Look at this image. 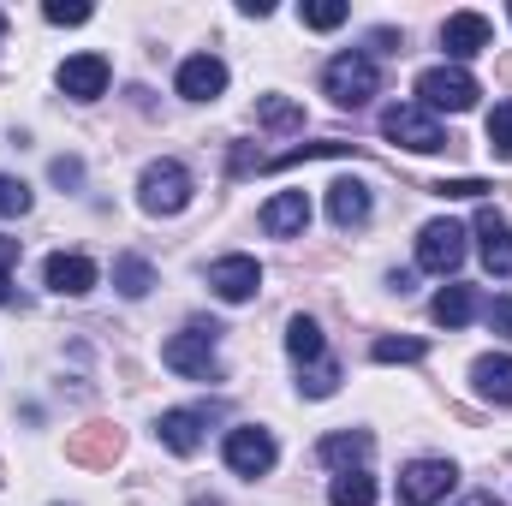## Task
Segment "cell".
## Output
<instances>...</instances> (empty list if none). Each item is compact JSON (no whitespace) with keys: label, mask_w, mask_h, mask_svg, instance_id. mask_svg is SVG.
<instances>
[{"label":"cell","mask_w":512,"mask_h":506,"mask_svg":"<svg viewBox=\"0 0 512 506\" xmlns=\"http://www.w3.org/2000/svg\"><path fill=\"white\" fill-rule=\"evenodd\" d=\"M173 90H179L185 102H215V96L227 90V60H215V54H191V60L179 66Z\"/></svg>","instance_id":"obj_13"},{"label":"cell","mask_w":512,"mask_h":506,"mask_svg":"<svg viewBox=\"0 0 512 506\" xmlns=\"http://www.w3.org/2000/svg\"><path fill=\"white\" fill-rule=\"evenodd\" d=\"M108 60L102 54H72L66 66H60V90L72 96V102H102L108 96Z\"/></svg>","instance_id":"obj_12"},{"label":"cell","mask_w":512,"mask_h":506,"mask_svg":"<svg viewBox=\"0 0 512 506\" xmlns=\"http://www.w3.org/2000/svg\"><path fill=\"white\" fill-rule=\"evenodd\" d=\"M382 137L387 143H399V149H411V155H435V149H447L441 120H435L429 108H417V102H393V108H382Z\"/></svg>","instance_id":"obj_4"},{"label":"cell","mask_w":512,"mask_h":506,"mask_svg":"<svg viewBox=\"0 0 512 506\" xmlns=\"http://www.w3.org/2000/svg\"><path fill=\"white\" fill-rule=\"evenodd\" d=\"M0 42H6V12H0Z\"/></svg>","instance_id":"obj_39"},{"label":"cell","mask_w":512,"mask_h":506,"mask_svg":"<svg viewBox=\"0 0 512 506\" xmlns=\"http://www.w3.org/2000/svg\"><path fill=\"white\" fill-rule=\"evenodd\" d=\"M227 471L233 477H268L274 471V459H280V447H274V435L268 429H256V423H239V429H227Z\"/></svg>","instance_id":"obj_7"},{"label":"cell","mask_w":512,"mask_h":506,"mask_svg":"<svg viewBox=\"0 0 512 506\" xmlns=\"http://www.w3.org/2000/svg\"><path fill=\"white\" fill-rule=\"evenodd\" d=\"M18 262V239H0V268H12Z\"/></svg>","instance_id":"obj_36"},{"label":"cell","mask_w":512,"mask_h":506,"mask_svg":"<svg viewBox=\"0 0 512 506\" xmlns=\"http://www.w3.org/2000/svg\"><path fill=\"white\" fill-rule=\"evenodd\" d=\"M215 411L203 405V411H161V423H155V441L167 447V453H179V459H191L197 447H203V423H209Z\"/></svg>","instance_id":"obj_15"},{"label":"cell","mask_w":512,"mask_h":506,"mask_svg":"<svg viewBox=\"0 0 512 506\" xmlns=\"http://www.w3.org/2000/svg\"><path fill=\"white\" fill-rule=\"evenodd\" d=\"M417 96H423V108H429V114H435V108L465 114V108H477L483 84H477L465 66H429V72H417Z\"/></svg>","instance_id":"obj_5"},{"label":"cell","mask_w":512,"mask_h":506,"mask_svg":"<svg viewBox=\"0 0 512 506\" xmlns=\"http://www.w3.org/2000/svg\"><path fill=\"white\" fill-rule=\"evenodd\" d=\"M429 191H435V197H483L489 185H483V179H435Z\"/></svg>","instance_id":"obj_33"},{"label":"cell","mask_w":512,"mask_h":506,"mask_svg":"<svg viewBox=\"0 0 512 506\" xmlns=\"http://www.w3.org/2000/svg\"><path fill=\"white\" fill-rule=\"evenodd\" d=\"M114 286L126 292V298H149V286H155V268H149V256H114Z\"/></svg>","instance_id":"obj_23"},{"label":"cell","mask_w":512,"mask_h":506,"mask_svg":"<svg viewBox=\"0 0 512 506\" xmlns=\"http://www.w3.org/2000/svg\"><path fill=\"white\" fill-rule=\"evenodd\" d=\"M417 262H423L429 274H453V268L465 262V227H459V221H429V227L417 233Z\"/></svg>","instance_id":"obj_8"},{"label":"cell","mask_w":512,"mask_h":506,"mask_svg":"<svg viewBox=\"0 0 512 506\" xmlns=\"http://www.w3.org/2000/svg\"><path fill=\"white\" fill-rule=\"evenodd\" d=\"M215 346H221V328L215 322H185L167 346H161V364L173 370V376H191V381H215L221 376V358H215Z\"/></svg>","instance_id":"obj_1"},{"label":"cell","mask_w":512,"mask_h":506,"mask_svg":"<svg viewBox=\"0 0 512 506\" xmlns=\"http://www.w3.org/2000/svg\"><path fill=\"white\" fill-rule=\"evenodd\" d=\"M489 328H495L501 340H512V298H495V304H489Z\"/></svg>","instance_id":"obj_35"},{"label":"cell","mask_w":512,"mask_h":506,"mask_svg":"<svg viewBox=\"0 0 512 506\" xmlns=\"http://www.w3.org/2000/svg\"><path fill=\"white\" fill-rule=\"evenodd\" d=\"M48 179H54V185H78V179H84V161H78V155H60V161L48 167Z\"/></svg>","instance_id":"obj_34"},{"label":"cell","mask_w":512,"mask_h":506,"mask_svg":"<svg viewBox=\"0 0 512 506\" xmlns=\"http://www.w3.org/2000/svg\"><path fill=\"white\" fill-rule=\"evenodd\" d=\"M471 387H477V399H489V405H512V358L507 352L477 358V364H471Z\"/></svg>","instance_id":"obj_19"},{"label":"cell","mask_w":512,"mask_h":506,"mask_svg":"<svg viewBox=\"0 0 512 506\" xmlns=\"http://www.w3.org/2000/svg\"><path fill=\"white\" fill-rule=\"evenodd\" d=\"M459 489V465L453 459H411L399 471V506H435Z\"/></svg>","instance_id":"obj_6"},{"label":"cell","mask_w":512,"mask_h":506,"mask_svg":"<svg viewBox=\"0 0 512 506\" xmlns=\"http://www.w3.org/2000/svg\"><path fill=\"white\" fill-rule=\"evenodd\" d=\"M12 298V268H0V304Z\"/></svg>","instance_id":"obj_37"},{"label":"cell","mask_w":512,"mask_h":506,"mask_svg":"<svg viewBox=\"0 0 512 506\" xmlns=\"http://www.w3.org/2000/svg\"><path fill=\"white\" fill-rule=\"evenodd\" d=\"M66 453H72L78 465H108V459L120 453V429H102V423H96V429H84Z\"/></svg>","instance_id":"obj_22"},{"label":"cell","mask_w":512,"mask_h":506,"mask_svg":"<svg viewBox=\"0 0 512 506\" xmlns=\"http://www.w3.org/2000/svg\"><path fill=\"white\" fill-rule=\"evenodd\" d=\"M489 149H495V161H512V102H495V114H489Z\"/></svg>","instance_id":"obj_29"},{"label":"cell","mask_w":512,"mask_h":506,"mask_svg":"<svg viewBox=\"0 0 512 506\" xmlns=\"http://www.w3.org/2000/svg\"><path fill=\"white\" fill-rule=\"evenodd\" d=\"M471 233H477V251H483V262H489V274H501V280H512V221L501 215V209H477V221H471Z\"/></svg>","instance_id":"obj_10"},{"label":"cell","mask_w":512,"mask_h":506,"mask_svg":"<svg viewBox=\"0 0 512 506\" xmlns=\"http://www.w3.org/2000/svg\"><path fill=\"white\" fill-rule=\"evenodd\" d=\"M489 42H495V30H489L483 12H453V18L441 24V48H447L453 60H471V54H483Z\"/></svg>","instance_id":"obj_16"},{"label":"cell","mask_w":512,"mask_h":506,"mask_svg":"<svg viewBox=\"0 0 512 506\" xmlns=\"http://www.w3.org/2000/svg\"><path fill=\"white\" fill-rule=\"evenodd\" d=\"M370 209H376V197H370V185H358V179H340V185H328V215H334V227H364L370 221Z\"/></svg>","instance_id":"obj_18"},{"label":"cell","mask_w":512,"mask_h":506,"mask_svg":"<svg viewBox=\"0 0 512 506\" xmlns=\"http://www.w3.org/2000/svg\"><path fill=\"white\" fill-rule=\"evenodd\" d=\"M298 393H304V399H334V393H340V364H334V358L310 364L304 381H298Z\"/></svg>","instance_id":"obj_28"},{"label":"cell","mask_w":512,"mask_h":506,"mask_svg":"<svg viewBox=\"0 0 512 506\" xmlns=\"http://www.w3.org/2000/svg\"><path fill=\"white\" fill-rule=\"evenodd\" d=\"M42 280H48V292H60V298H84L102 274H96V262L78 251H54L48 256V268H42Z\"/></svg>","instance_id":"obj_14"},{"label":"cell","mask_w":512,"mask_h":506,"mask_svg":"<svg viewBox=\"0 0 512 506\" xmlns=\"http://www.w3.org/2000/svg\"><path fill=\"white\" fill-rule=\"evenodd\" d=\"M465 506H501V501H495V495H471Z\"/></svg>","instance_id":"obj_38"},{"label":"cell","mask_w":512,"mask_h":506,"mask_svg":"<svg viewBox=\"0 0 512 506\" xmlns=\"http://www.w3.org/2000/svg\"><path fill=\"white\" fill-rule=\"evenodd\" d=\"M256 221H262L268 239H304V227H310V197H304V191H274Z\"/></svg>","instance_id":"obj_11"},{"label":"cell","mask_w":512,"mask_h":506,"mask_svg":"<svg viewBox=\"0 0 512 506\" xmlns=\"http://www.w3.org/2000/svg\"><path fill=\"white\" fill-rule=\"evenodd\" d=\"M322 90H328L340 108H364V102L382 90V66H376L364 48H346V54H334V60L322 66Z\"/></svg>","instance_id":"obj_2"},{"label":"cell","mask_w":512,"mask_h":506,"mask_svg":"<svg viewBox=\"0 0 512 506\" xmlns=\"http://www.w3.org/2000/svg\"><path fill=\"white\" fill-rule=\"evenodd\" d=\"M42 18H48V24H90V6H66V0H48V6H42Z\"/></svg>","instance_id":"obj_32"},{"label":"cell","mask_w":512,"mask_h":506,"mask_svg":"<svg viewBox=\"0 0 512 506\" xmlns=\"http://www.w3.org/2000/svg\"><path fill=\"white\" fill-rule=\"evenodd\" d=\"M328 501L334 506H376V477L370 471H340L334 489H328Z\"/></svg>","instance_id":"obj_25"},{"label":"cell","mask_w":512,"mask_h":506,"mask_svg":"<svg viewBox=\"0 0 512 506\" xmlns=\"http://www.w3.org/2000/svg\"><path fill=\"white\" fill-rule=\"evenodd\" d=\"M286 352L298 358V364H322L328 352H322V328L310 322V316H292L286 322Z\"/></svg>","instance_id":"obj_24"},{"label":"cell","mask_w":512,"mask_h":506,"mask_svg":"<svg viewBox=\"0 0 512 506\" xmlns=\"http://www.w3.org/2000/svg\"><path fill=\"white\" fill-rule=\"evenodd\" d=\"M191 191H197V179H191L185 161H149L143 179H137V203H143V215H179V209L191 203Z\"/></svg>","instance_id":"obj_3"},{"label":"cell","mask_w":512,"mask_h":506,"mask_svg":"<svg viewBox=\"0 0 512 506\" xmlns=\"http://www.w3.org/2000/svg\"><path fill=\"white\" fill-rule=\"evenodd\" d=\"M370 447H376L370 429H334V435L316 441V459H322V465H340V471H364Z\"/></svg>","instance_id":"obj_17"},{"label":"cell","mask_w":512,"mask_h":506,"mask_svg":"<svg viewBox=\"0 0 512 506\" xmlns=\"http://www.w3.org/2000/svg\"><path fill=\"white\" fill-rule=\"evenodd\" d=\"M256 120H262L268 131H298L304 126V108L286 102V96H262V102H256Z\"/></svg>","instance_id":"obj_26"},{"label":"cell","mask_w":512,"mask_h":506,"mask_svg":"<svg viewBox=\"0 0 512 506\" xmlns=\"http://www.w3.org/2000/svg\"><path fill=\"white\" fill-rule=\"evenodd\" d=\"M429 316H435L441 328H465V322L477 316V292L453 280V286H441V292H435V304H429Z\"/></svg>","instance_id":"obj_20"},{"label":"cell","mask_w":512,"mask_h":506,"mask_svg":"<svg viewBox=\"0 0 512 506\" xmlns=\"http://www.w3.org/2000/svg\"><path fill=\"white\" fill-rule=\"evenodd\" d=\"M370 358H376V364H423L429 346H423V340H393V334H382V340L370 346Z\"/></svg>","instance_id":"obj_27"},{"label":"cell","mask_w":512,"mask_h":506,"mask_svg":"<svg viewBox=\"0 0 512 506\" xmlns=\"http://www.w3.org/2000/svg\"><path fill=\"white\" fill-rule=\"evenodd\" d=\"M346 155H358V143H304V149H286V155H274V161H262L268 173H286V167H298V161H346Z\"/></svg>","instance_id":"obj_21"},{"label":"cell","mask_w":512,"mask_h":506,"mask_svg":"<svg viewBox=\"0 0 512 506\" xmlns=\"http://www.w3.org/2000/svg\"><path fill=\"white\" fill-rule=\"evenodd\" d=\"M24 209H30V185L12 179V173H0V221H12V215H24Z\"/></svg>","instance_id":"obj_31"},{"label":"cell","mask_w":512,"mask_h":506,"mask_svg":"<svg viewBox=\"0 0 512 506\" xmlns=\"http://www.w3.org/2000/svg\"><path fill=\"white\" fill-rule=\"evenodd\" d=\"M298 18H304L310 30H340V24H346V0H310Z\"/></svg>","instance_id":"obj_30"},{"label":"cell","mask_w":512,"mask_h":506,"mask_svg":"<svg viewBox=\"0 0 512 506\" xmlns=\"http://www.w3.org/2000/svg\"><path fill=\"white\" fill-rule=\"evenodd\" d=\"M256 286H262V262L256 256H221V262H209V292L221 304H245V298H256Z\"/></svg>","instance_id":"obj_9"}]
</instances>
